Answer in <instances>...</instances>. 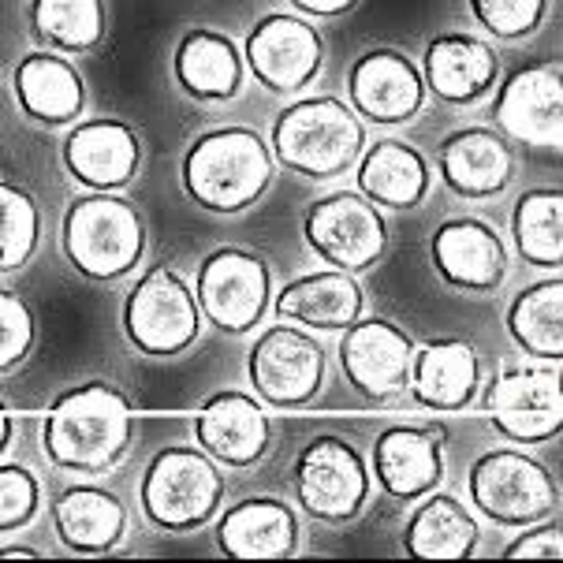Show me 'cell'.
I'll use <instances>...</instances> for the list:
<instances>
[{
    "label": "cell",
    "instance_id": "obj_35",
    "mask_svg": "<svg viewBox=\"0 0 563 563\" xmlns=\"http://www.w3.org/2000/svg\"><path fill=\"white\" fill-rule=\"evenodd\" d=\"M471 15L478 19L485 34L500 42H522L545 23L549 0H466Z\"/></svg>",
    "mask_w": 563,
    "mask_h": 563
},
{
    "label": "cell",
    "instance_id": "obj_22",
    "mask_svg": "<svg viewBox=\"0 0 563 563\" xmlns=\"http://www.w3.org/2000/svg\"><path fill=\"white\" fill-rule=\"evenodd\" d=\"M217 545L232 560H280L299 545V522L276 496H251L217 519Z\"/></svg>",
    "mask_w": 563,
    "mask_h": 563
},
{
    "label": "cell",
    "instance_id": "obj_13",
    "mask_svg": "<svg viewBox=\"0 0 563 563\" xmlns=\"http://www.w3.org/2000/svg\"><path fill=\"white\" fill-rule=\"evenodd\" d=\"M485 410L504 437L522 444H538L560 433L563 404H560V369L556 362L538 366H508L485 388Z\"/></svg>",
    "mask_w": 563,
    "mask_h": 563
},
{
    "label": "cell",
    "instance_id": "obj_3",
    "mask_svg": "<svg viewBox=\"0 0 563 563\" xmlns=\"http://www.w3.org/2000/svg\"><path fill=\"white\" fill-rule=\"evenodd\" d=\"M60 243L75 273L93 284H109L135 273L146 251V224L128 198H117L112 190H93L68 206Z\"/></svg>",
    "mask_w": 563,
    "mask_h": 563
},
{
    "label": "cell",
    "instance_id": "obj_26",
    "mask_svg": "<svg viewBox=\"0 0 563 563\" xmlns=\"http://www.w3.org/2000/svg\"><path fill=\"white\" fill-rule=\"evenodd\" d=\"M12 82H15L19 109L34 123H45V128L75 123L86 109V86L79 79V71L56 53L45 49L26 53L15 64Z\"/></svg>",
    "mask_w": 563,
    "mask_h": 563
},
{
    "label": "cell",
    "instance_id": "obj_25",
    "mask_svg": "<svg viewBox=\"0 0 563 563\" xmlns=\"http://www.w3.org/2000/svg\"><path fill=\"white\" fill-rule=\"evenodd\" d=\"M276 313H280V321H291L310 332H343L366 313V295L343 269L307 273L284 284V291L276 295Z\"/></svg>",
    "mask_w": 563,
    "mask_h": 563
},
{
    "label": "cell",
    "instance_id": "obj_15",
    "mask_svg": "<svg viewBox=\"0 0 563 563\" xmlns=\"http://www.w3.org/2000/svg\"><path fill=\"white\" fill-rule=\"evenodd\" d=\"M347 104L355 117L377 123V128H396L422 112L426 82L418 64L399 49H369L362 53L347 71Z\"/></svg>",
    "mask_w": 563,
    "mask_h": 563
},
{
    "label": "cell",
    "instance_id": "obj_7",
    "mask_svg": "<svg viewBox=\"0 0 563 563\" xmlns=\"http://www.w3.org/2000/svg\"><path fill=\"white\" fill-rule=\"evenodd\" d=\"M123 332L131 347L150 358L184 355L202 332L195 288L168 265L150 269L123 302Z\"/></svg>",
    "mask_w": 563,
    "mask_h": 563
},
{
    "label": "cell",
    "instance_id": "obj_14",
    "mask_svg": "<svg viewBox=\"0 0 563 563\" xmlns=\"http://www.w3.org/2000/svg\"><path fill=\"white\" fill-rule=\"evenodd\" d=\"M243 60L265 90L299 93L302 86L318 79L324 60V42L307 19L269 12L246 34Z\"/></svg>",
    "mask_w": 563,
    "mask_h": 563
},
{
    "label": "cell",
    "instance_id": "obj_32",
    "mask_svg": "<svg viewBox=\"0 0 563 563\" xmlns=\"http://www.w3.org/2000/svg\"><path fill=\"white\" fill-rule=\"evenodd\" d=\"M31 31L53 53H93L104 37V0H31Z\"/></svg>",
    "mask_w": 563,
    "mask_h": 563
},
{
    "label": "cell",
    "instance_id": "obj_39",
    "mask_svg": "<svg viewBox=\"0 0 563 563\" xmlns=\"http://www.w3.org/2000/svg\"><path fill=\"white\" fill-rule=\"evenodd\" d=\"M299 12H307V15H321V19H332V15H343V12H351V8L358 4V0H291Z\"/></svg>",
    "mask_w": 563,
    "mask_h": 563
},
{
    "label": "cell",
    "instance_id": "obj_36",
    "mask_svg": "<svg viewBox=\"0 0 563 563\" xmlns=\"http://www.w3.org/2000/svg\"><path fill=\"white\" fill-rule=\"evenodd\" d=\"M42 511V485L23 463H0V533H19Z\"/></svg>",
    "mask_w": 563,
    "mask_h": 563
},
{
    "label": "cell",
    "instance_id": "obj_28",
    "mask_svg": "<svg viewBox=\"0 0 563 563\" xmlns=\"http://www.w3.org/2000/svg\"><path fill=\"white\" fill-rule=\"evenodd\" d=\"M53 527L56 538L71 552H109L120 545L128 530V508L117 493L101 485H68L53 500Z\"/></svg>",
    "mask_w": 563,
    "mask_h": 563
},
{
    "label": "cell",
    "instance_id": "obj_4",
    "mask_svg": "<svg viewBox=\"0 0 563 563\" xmlns=\"http://www.w3.org/2000/svg\"><path fill=\"white\" fill-rule=\"evenodd\" d=\"M366 150V128L351 104L336 98H302L273 123V157L295 176H343Z\"/></svg>",
    "mask_w": 563,
    "mask_h": 563
},
{
    "label": "cell",
    "instance_id": "obj_2",
    "mask_svg": "<svg viewBox=\"0 0 563 563\" xmlns=\"http://www.w3.org/2000/svg\"><path fill=\"white\" fill-rule=\"evenodd\" d=\"M273 150L251 128H213L184 154V190L209 213H243L273 184Z\"/></svg>",
    "mask_w": 563,
    "mask_h": 563
},
{
    "label": "cell",
    "instance_id": "obj_5",
    "mask_svg": "<svg viewBox=\"0 0 563 563\" xmlns=\"http://www.w3.org/2000/svg\"><path fill=\"white\" fill-rule=\"evenodd\" d=\"M146 519L157 530L187 533L206 527L224 500V474L202 448L172 444L150 460L139 485Z\"/></svg>",
    "mask_w": 563,
    "mask_h": 563
},
{
    "label": "cell",
    "instance_id": "obj_1",
    "mask_svg": "<svg viewBox=\"0 0 563 563\" xmlns=\"http://www.w3.org/2000/svg\"><path fill=\"white\" fill-rule=\"evenodd\" d=\"M131 433H135L131 399L117 385L90 380L56 396L45 415L42 448L60 471L104 474L128 455Z\"/></svg>",
    "mask_w": 563,
    "mask_h": 563
},
{
    "label": "cell",
    "instance_id": "obj_16",
    "mask_svg": "<svg viewBox=\"0 0 563 563\" xmlns=\"http://www.w3.org/2000/svg\"><path fill=\"white\" fill-rule=\"evenodd\" d=\"M563 93H560V64L538 60L527 68L511 71L500 82L493 98V123L500 135L527 146H560V117H563Z\"/></svg>",
    "mask_w": 563,
    "mask_h": 563
},
{
    "label": "cell",
    "instance_id": "obj_40",
    "mask_svg": "<svg viewBox=\"0 0 563 563\" xmlns=\"http://www.w3.org/2000/svg\"><path fill=\"white\" fill-rule=\"evenodd\" d=\"M8 444H12V410L0 404V455L8 452Z\"/></svg>",
    "mask_w": 563,
    "mask_h": 563
},
{
    "label": "cell",
    "instance_id": "obj_6",
    "mask_svg": "<svg viewBox=\"0 0 563 563\" xmlns=\"http://www.w3.org/2000/svg\"><path fill=\"white\" fill-rule=\"evenodd\" d=\"M471 504L496 527H530L556 508V482L538 460L515 448H493L466 474Z\"/></svg>",
    "mask_w": 563,
    "mask_h": 563
},
{
    "label": "cell",
    "instance_id": "obj_33",
    "mask_svg": "<svg viewBox=\"0 0 563 563\" xmlns=\"http://www.w3.org/2000/svg\"><path fill=\"white\" fill-rule=\"evenodd\" d=\"M511 235L519 254L538 269H560L563 262V195L556 187H538L515 202Z\"/></svg>",
    "mask_w": 563,
    "mask_h": 563
},
{
    "label": "cell",
    "instance_id": "obj_30",
    "mask_svg": "<svg viewBox=\"0 0 563 563\" xmlns=\"http://www.w3.org/2000/svg\"><path fill=\"white\" fill-rule=\"evenodd\" d=\"M474 545H478V522L463 508V500L448 493H426L404 530V549L415 560H463Z\"/></svg>",
    "mask_w": 563,
    "mask_h": 563
},
{
    "label": "cell",
    "instance_id": "obj_21",
    "mask_svg": "<svg viewBox=\"0 0 563 563\" xmlns=\"http://www.w3.org/2000/svg\"><path fill=\"white\" fill-rule=\"evenodd\" d=\"M500 79V60L493 45L474 34H441L426 45L422 82L444 104H474L493 93Z\"/></svg>",
    "mask_w": 563,
    "mask_h": 563
},
{
    "label": "cell",
    "instance_id": "obj_11",
    "mask_svg": "<svg viewBox=\"0 0 563 563\" xmlns=\"http://www.w3.org/2000/svg\"><path fill=\"white\" fill-rule=\"evenodd\" d=\"M295 496L318 522H351L369 500V466L343 437H318L295 460Z\"/></svg>",
    "mask_w": 563,
    "mask_h": 563
},
{
    "label": "cell",
    "instance_id": "obj_18",
    "mask_svg": "<svg viewBox=\"0 0 563 563\" xmlns=\"http://www.w3.org/2000/svg\"><path fill=\"white\" fill-rule=\"evenodd\" d=\"M142 165V142L123 120L79 123L64 139V168L86 190H123L135 184Z\"/></svg>",
    "mask_w": 563,
    "mask_h": 563
},
{
    "label": "cell",
    "instance_id": "obj_9",
    "mask_svg": "<svg viewBox=\"0 0 563 563\" xmlns=\"http://www.w3.org/2000/svg\"><path fill=\"white\" fill-rule=\"evenodd\" d=\"M273 276L262 254L243 246H217L202 257L195 276V302L221 332L243 336L269 307Z\"/></svg>",
    "mask_w": 563,
    "mask_h": 563
},
{
    "label": "cell",
    "instance_id": "obj_37",
    "mask_svg": "<svg viewBox=\"0 0 563 563\" xmlns=\"http://www.w3.org/2000/svg\"><path fill=\"white\" fill-rule=\"evenodd\" d=\"M34 340H37L34 310L15 291L0 288V374L23 366L26 355L34 351Z\"/></svg>",
    "mask_w": 563,
    "mask_h": 563
},
{
    "label": "cell",
    "instance_id": "obj_8",
    "mask_svg": "<svg viewBox=\"0 0 563 563\" xmlns=\"http://www.w3.org/2000/svg\"><path fill=\"white\" fill-rule=\"evenodd\" d=\"M302 235L310 251L343 273H366L388 251V228L380 209L362 195L336 190L307 206Z\"/></svg>",
    "mask_w": 563,
    "mask_h": 563
},
{
    "label": "cell",
    "instance_id": "obj_34",
    "mask_svg": "<svg viewBox=\"0 0 563 563\" xmlns=\"http://www.w3.org/2000/svg\"><path fill=\"white\" fill-rule=\"evenodd\" d=\"M42 240V213L37 202L19 184L0 179V273H15L37 251Z\"/></svg>",
    "mask_w": 563,
    "mask_h": 563
},
{
    "label": "cell",
    "instance_id": "obj_27",
    "mask_svg": "<svg viewBox=\"0 0 563 563\" xmlns=\"http://www.w3.org/2000/svg\"><path fill=\"white\" fill-rule=\"evenodd\" d=\"M172 75L195 101H228L243 86V53L221 31H187L172 53Z\"/></svg>",
    "mask_w": 563,
    "mask_h": 563
},
{
    "label": "cell",
    "instance_id": "obj_38",
    "mask_svg": "<svg viewBox=\"0 0 563 563\" xmlns=\"http://www.w3.org/2000/svg\"><path fill=\"white\" fill-rule=\"evenodd\" d=\"M508 560H560L563 556V533L556 522H530V527H522L519 538L511 541L508 552H504Z\"/></svg>",
    "mask_w": 563,
    "mask_h": 563
},
{
    "label": "cell",
    "instance_id": "obj_41",
    "mask_svg": "<svg viewBox=\"0 0 563 563\" xmlns=\"http://www.w3.org/2000/svg\"><path fill=\"white\" fill-rule=\"evenodd\" d=\"M0 179H4V168H0Z\"/></svg>",
    "mask_w": 563,
    "mask_h": 563
},
{
    "label": "cell",
    "instance_id": "obj_29",
    "mask_svg": "<svg viewBox=\"0 0 563 563\" xmlns=\"http://www.w3.org/2000/svg\"><path fill=\"white\" fill-rule=\"evenodd\" d=\"M358 190L374 206L385 209H415L429 195V161L410 142L380 139L366 154H358Z\"/></svg>",
    "mask_w": 563,
    "mask_h": 563
},
{
    "label": "cell",
    "instance_id": "obj_20",
    "mask_svg": "<svg viewBox=\"0 0 563 563\" xmlns=\"http://www.w3.org/2000/svg\"><path fill=\"white\" fill-rule=\"evenodd\" d=\"M437 172L460 198H493L511 184L515 154L493 128H460L437 150Z\"/></svg>",
    "mask_w": 563,
    "mask_h": 563
},
{
    "label": "cell",
    "instance_id": "obj_10",
    "mask_svg": "<svg viewBox=\"0 0 563 563\" xmlns=\"http://www.w3.org/2000/svg\"><path fill=\"white\" fill-rule=\"evenodd\" d=\"M246 374H251L254 396L262 404H273L280 410L307 407L321 393L329 358L307 329L280 321L257 336L251 358H246Z\"/></svg>",
    "mask_w": 563,
    "mask_h": 563
},
{
    "label": "cell",
    "instance_id": "obj_31",
    "mask_svg": "<svg viewBox=\"0 0 563 563\" xmlns=\"http://www.w3.org/2000/svg\"><path fill=\"white\" fill-rule=\"evenodd\" d=\"M508 332L527 355L560 362L563 355V280L545 276L511 299Z\"/></svg>",
    "mask_w": 563,
    "mask_h": 563
},
{
    "label": "cell",
    "instance_id": "obj_17",
    "mask_svg": "<svg viewBox=\"0 0 563 563\" xmlns=\"http://www.w3.org/2000/svg\"><path fill=\"white\" fill-rule=\"evenodd\" d=\"M429 257L437 276L460 291H493L508 273L500 232L478 217H448L429 240Z\"/></svg>",
    "mask_w": 563,
    "mask_h": 563
},
{
    "label": "cell",
    "instance_id": "obj_23",
    "mask_svg": "<svg viewBox=\"0 0 563 563\" xmlns=\"http://www.w3.org/2000/svg\"><path fill=\"white\" fill-rule=\"evenodd\" d=\"M374 478L393 500H418L444 478V452L429 429L393 426L374 444Z\"/></svg>",
    "mask_w": 563,
    "mask_h": 563
},
{
    "label": "cell",
    "instance_id": "obj_19",
    "mask_svg": "<svg viewBox=\"0 0 563 563\" xmlns=\"http://www.w3.org/2000/svg\"><path fill=\"white\" fill-rule=\"evenodd\" d=\"M195 441L213 463L254 466L269 448V418L254 396L217 393L198 410Z\"/></svg>",
    "mask_w": 563,
    "mask_h": 563
},
{
    "label": "cell",
    "instance_id": "obj_12",
    "mask_svg": "<svg viewBox=\"0 0 563 563\" xmlns=\"http://www.w3.org/2000/svg\"><path fill=\"white\" fill-rule=\"evenodd\" d=\"M410 362H415V340L399 324L385 318L351 321L340 340V366L347 385L362 399L374 404H393L407 393Z\"/></svg>",
    "mask_w": 563,
    "mask_h": 563
},
{
    "label": "cell",
    "instance_id": "obj_24",
    "mask_svg": "<svg viewBox=\"0 0 563 563\" xmlns=\"http://www.w3.org/2000/svg\"><path fill=\"white\" fill-rule=\"evenodd\" d=\"M482 385V358L463 340H433L415 351L410 362L407 393L418 407L429 410H460L478 396Z\"/></svg>",
    "mask_w": 563,
    "mask_h": 563
}]
</instances>
